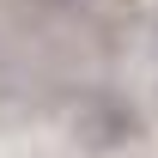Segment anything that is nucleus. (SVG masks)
<instances>
[{
  "label": "nucleus",
  "mask_w": 158,
  "mask_h": 158,
  "mask_svg": "<svg viewBox=\"0 0 158 158\" xmlns=\"http://www.w3.org/2000/svg\"><path fill=\"white\" fill-rule=\"evenodd\" d=\"M73 134H79V146H91V152H116V146L134 140V110L122 98H110V91H85V98L73 103Z\"/></svg>",
  "instance_id": "f257e3e1"
}]
</instances>
